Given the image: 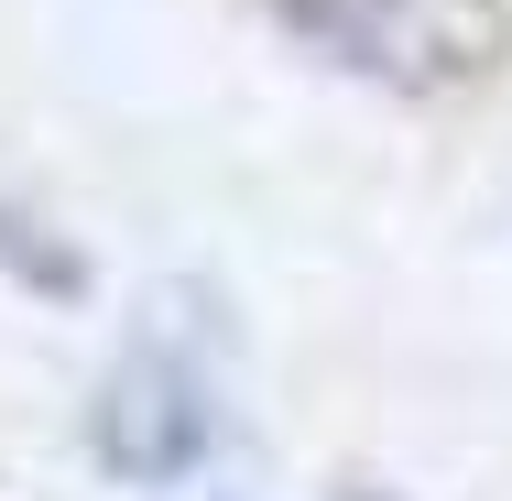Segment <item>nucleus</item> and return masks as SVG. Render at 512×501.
I'll return each instance as SVG.
<instances>
[{"label": "nucleus", "mask_w": 512, "mask_h": 501, "mask_svg": "<svg viewBox=\"0 0 512 501\" xmlns=\"http://www.w3.org/2000/svg\"><path fill=\"white\" fill-rule=\"evenodd\" d=\"M207 436H218V393H207V371L175 349V338H142V349H120V371H109V403H99V458L109 469H131V480H175V469H197Z\"/></svg>", "instance_id": "nucleus-1"}]
</instances>
